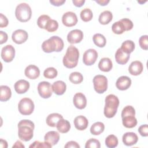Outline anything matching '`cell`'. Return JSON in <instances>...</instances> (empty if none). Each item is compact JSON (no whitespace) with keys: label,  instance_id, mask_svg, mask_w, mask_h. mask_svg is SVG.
Here are the masks:
<instances>
[{"label":"cell","instance_id":"1","mask_svg":"<svg viewBox=\"0 0 148 148\" xmlns=\"http://www.w3.org/2000/svg\"><path fill=\"white\" fill-rule=\"evenodd\" d=\"M18 135L24 142L30 140L34 136V123L29 120H22L18 123Z\"/></svg>","mask_w":148,"mask_h":148},{"label":"cell","instance_id":"2","mask_svg":"<svg viewBox=\"0 0 148 148\" xmlns=\"http://www.w3.org/2000/svg\"><path fill=\"white\" fill-rule=\"evenodd\" d=\"M64 46V42L60 37L53 36L43 42L42 49L44 52L47 53L54 51L60 52L63 49Z\"/></svg>","mask_w":148,"mask_h":148},{"label":"cell","instance_id":"3","mask_svg":"<svg viewBox=\"0 0 148 148\" xmlns=\"http://www.w3.org/2000/svg\"><path fill=\"white\" fill-rule=\"evenodd\" d=\"M79 58V50L74 46H69L62 59L64 65L67 68H73L76 67L78 63Z\"/></svg>","mask_w":148,"mask_h":148},{"label":"cell","instance_id":"4","mask_svg":"<svg viewBox=\"0 0 148 148\" xmlns=\"http://www.w3.org/2000/svg\"><path fill=\"white\" fill-rule=\"evenodd\" d=\"M105 105L103 113L107 118L113 117L117 113L119 105V99L117 96L109 94L105 98Z\"/></svg>","mask_w":148,"mask_h":148},{"label":"cell","instance_id":"5","mask_svg":"<svg viewBox=\"0 0 148 148\" xmlns=\"http://www.w3.org/2000/svg\"><path fill=\"white\" fill-rule=\"evenodd\" d=\"M135 110L131 105L125 106L121 112L122 123L123 125L128 128H132L137 124V120L135 117Z\"/></svg>","mask_w":148,"mask_h":148},{"label":"cell","instance_id":"6","mask_svg":"<svg viewBox=\"0 0 148 148\" xmlns=\"http://www.w3.org/2000/svg\"><path fill=\"white\" fill-rule=\"evenodd\" d=\"M16 18L20 22L25 23L29 21L32 16L31 7L26 3H21L16 6L15 10Z\"/></svg>","mask_w":148,"mask_h":148},{"label":"cell","instance_id":"7","mask_svg":"<svg viewBox=\"0 0 148 148\" xmlns=\"http://www.w3.org/2000/svg\"><path fill=\"white\" fill-rule=\"evenodd\" d=\"M35 105L32 100L28 98H22L18 104V109L23 115H30L34 112Z\"/></svg>","mask_w":148,"mask_h":148},{"label":"cell","instance_id":"8","mask_svg":"<svg viewBox=\"0 0 148 148\" xmlns=\"http://www.w3.org/2000/svg\"><path fill=\"white\" fill-rule=\"evenodd\" d=\"M93 84L95 91L98 94H102L108 88V79L106 76L97 75L93 78Z\"/></svg>","mask_w":148,"mask_h":148},{"label":"cell","instance_id":"9","mask_svg":"<svg viewBox=\"0 0 148 148\" xmlns=\"http://www.w3.org/2000/svg\"><path fill=\"white\" fill-rule=\"evenodd\" d=\"M38 91L39 95L43 98H50L53 93L52 85L46 81L40 82L38 85Z\"/></svg>","mask_w":148,"mask_h":148},{"label":"cell","instance_id":"10","mask_svg":"<svg viewBox=\"0 0 148 148\" xmlns=\"http://www.w3.org/2000/svg\"><path fill=\"white\" fill-rule=\"evenodd\" d=\"M98 58L97 51L93 49L87 50L83 56V62L87 66L93 65Z\"/></svg>","mask_w":148,"mask_h":148},{"label":"cell","instance_id":"11","mask_svg":"<svg viewBox=\"0 0 148 148\" xmlns=\"http://www.w3.org/2000/svg\"><path fill=\"white\" fill-rule=\"evenodd\" d=\"M1 58L6 62H10L13 61L15 56V49L10 45H8L2 49L1 53Z\"/></svg>","mask_w":148,"mask_h":148},{"label":"cell","instance_id":"12","mask_svg":"<svg viewBox=\"0 0 148 148\" xmlns=\"http://www.w3.org/2000/svg\"><path fill=\"white\" fill-rule=\"evenodd\" d=\"M77 21L76 14L72 12H67L65 13L62 17V22L63 24L68 27L75 25L77 24Z\"/></svg>","mask_w":148,"mask_h":148},{"label":"cell","instance_id":"13","mask_svg":"<svg viewBox=\"0 0 148 148\" xmlns=\"http://www.w3.org/2000/svg\"><path fill=\"white\" fill-rule=\"evenodd\" d=\"M28 38V33L23 29H18L14 31L12 35L13 41L16 44H22L24 43Z\"/></svg>","mask_w":148,"mask_h":148},{"label":"cell","instance_id":"14","mask_svg":"<svg viewBox=\"0 0 148 148\" xmlns=\"http://www.w3.org/2000/svg\"><path fill=\"white\" fill-rule=\"evenodd\" d=\"M83 32L78 29L71 31L67 35V40L71 44L80 43L83 38Z\"/></svg>","mask_w":148,"mask_h":148},{"label":"cell","instance_id":"15","mask_svg":"<svg viewBox=\"0 0 148 148\" xmlns=\"http://www.w3.org/2000/svg\"><path fill=\"white\" fill-rule=\"evenodd\" d=\"M74 106L79 109H83L86 108L87 105V99L86 96L82 92H77L74 95L73 98Z\"/></svg>","mask_w":148,"mask_h":148},{"label":"cell","instance_id":"16","mask_svg":"<svg viewBox=\"0 0 148 148\" xmlns=\"http://www.w3.org/2000/svg\"><path fill=\"white\" fill-rule=\"evenodd\" d=\"M131 85V79L127 76H122L119 77L116 83V86L119 90L124 91L127 90Z\"/></svg>","mask_w":148,"mask_h":148},{"label":"cell","instance_id":"17","mask_svg":"<svg viewBox=\"0 0 148 148\" xmlns=\"http://www.w3.org/2000/svg\"><path fill=\"white\" fill-rule=\"evenodd\" d=\"M25 75L30 79H35L40 75V70L39 68L35 65H29L26 67L24 71Z\"/></svg>","mask_w":148,"mask_h":148},{"label":"cell","instance_id":"18","mask_svg":"<svg viewBox=\"0 0 148 148\" xmlns=\"http://www.w3.org/2000/svg\"><path fill=\"white\" fill-rule=\"evenodd\" d=\"M122 140L125 145L127 146H131L137 143L138 140V137L135 133L128 132L123 135Z\"/></svg>","mask_w":148,"mask_h":148},{"label":"cell","instance_id":"19","mask_svg":"<svg viewBox=\"0 0 148 148\" xmlns=\"http://www.w3.org/2000/svg\"><path fill=\"white\" fill-rule=\"evenodd\" d=\"M73 123L75 128L77 130L83 131L87 128L88 125V121L85 116L80 115L75 118Z\"/></svg>","mask_w":148,"mask_h":148},{"label":"cell","instance_id":"20","mask_svg":"<svg viewBox=\"0 0 148 148\" xmlns=\"http://www.w3.org/2000/svg\"><path fill=\"white\" fill-rule=\"evenodd\" d=\"M29 86V83L28 81L21 79L15 83L14 88L17 93L21 94L26 92L28 90Z\"/></svg>","mask_w":148,"mask_h":148},{"label":"cell","instance_id":"21","mask_svg":"<svg viewBox=\"0 0 148 148\" xmlns=\"http://www.w3.org/2000/svg\"><path fill=\"white\" fill-rule=\"evenodd\" d=\"M143 69L142 63L139 61H134L131 63L128 67V71L132 75L138 76L140 75Z\"/></svg>","mask_w":148,"mask_h":148},{"label":"cell","instance_id":"22","mask_svg":"<svg viewBox=\"0 0 148 148\" xmlns=\"http://www.w3.org/2000/svg\"><path fill=\"white\" fill-rule=\"evenodd\" d=\"M59 139L60 134H58V132L54 131L47 132L44 136L45 142L50 144L51 146L56 145L59 141Z\"/></svg>","mask_w":148,"mask_h":148},{"label":"cell","instance_id":"23","mask_svg":"<svg viewBox=\"0 0 148 148\" xmlns=\"http://www.w3.org/2000/svg\"><path fill=\"white\" fill-rule=\"evenodd\" d=\"M130 57V54L124 53L121 48H119L115 53L116 61L120 64L124 65L128 62Z\"/></svg>","mask_w":148,"mask_h":148},{"label":"cell","instance_id":"24","mask_svg":"<svg viewBox=\"0 0 148 148\" xmlns=\"http://www.w3.org/2000/svg\"><path fill=\"white\" fill-rule=\"evenodd\" d=\"M53 91L58 95L64 94L66 89V86L65 82L62 80H57L53 83L52 84Z\"/></svg>","mask_w":148,"mask_h":148},{"label":"cell","instance_id":"25","mask_svg":"<svg viewBox=\"0 0 148 148\" xmlns=\"http://www.w3.org/2000/svg\"><path fill=\"white\" fill-rule=\"evenodd\" d=\"M112 61L108 57L101 58L98 63L99 69L103 72H109L112 69Z\"/></svg>","mask_w":148,"mask_h":148},{"label":"cell","instance_id":"26","mask_svg":"<svg viewBox=\"0 0 148 148\" xmlns=\"http://www.w3.org/2000/svg\"><path fill=\"white\" fill-rule=\"evenodd\" d=\"M63 117L61 114L57 113H53L51 114H50L46 118V124L49 127H56V125L58 123V121L62 119Z\"/></svg>","mask_w":148,"mask_h":148},{"label":"cell","instance_id":"27","mask_svg":"<svg viewBox=\"0 0 148 148\" xmlns=\"http://www.w3.org/2000/svg\"><path fill=\"white\" fill-rule=\"evenodd\" d=\"M56 127L60 132L64 134L68 132L69 131L71 128V124L68 120L62 118L58 121L56 125Z\"/></svg>","mask_w":148,"mask_h":148},{"label":"cell","instance_id":"28","mask_svg":"<svg viewBox=\"0 0 148 148\" xmlns=\"http://www.w3.org/2000/svg\"><path fill=\"white\" fill-rule=\"evenodd\" d=\"M0 101L4 102L8 101L12 96L10 88L7 86L2 85L0 86Z\"/></svg>","mask_w":148,"mask_h":148},{"label":"cell","instance_id":"29","mask_svg":"<svg viewBox=\"0 0 148 148\" xmlns=\"http://www.w3.org/2000/svg\"><path fill=\"white\" fill-rule=\"evenodd\" d=\"M113 18V14L109 10H105L102 12L98 18L99 22L103 25H106L109 24Z\"/></svg>","mask_w":148,"mask_h":148},{"label":"cell","instance_id":"30","mask_svg":"<svg viewBox=\"0 0 148 148\" xmlns=\"http://www.w3.org/2000/svg\"><path fill=\"white\" fill-rule=\"evenodd\" d=\"M105 130V125L103 123L98 121L94 123L90 128V132L94 135H98L102 133Z\"/></svg>","mask_w":148,"mask_h":148},{"label":"cell","instance_id":"31","mask_svg":"<svg viewBox=\"0 0 148 148\" xmlns=\"http://www.w3.org/2000/svg\"><path fill=\"white\" fill-rule=\"evenodd\" d=\"M120 48L124 53L130 54L135 49V43L132 40H127L123 42Z\"/></svg>","mask_w":148,"mask_h":148},{"label":"cell","instance_id":"32","mask_svg":"<svg viewBox=\"0 0 148 148\" xmlns=\"http://www.w3.org/2000/svg\"><path fill=\"white\" fill-rule=\"evenodd\" d=\"M92 40L94 44L99 47H103L106 43V39L105 37L99 33L94 35Z\"/></svg>","mask_w":148,"mask_h":148},{"label":"cell","instance_id":"33","mask_svg":"<svg viewBox=\"0 0 148 148\" xmlns=\"http://www.w3.org/2000/svg\"><path fill=\"white\" fill-rule=\"evenodd\" d=\"M69 79L71 83L77 84L81 83L83 82V76L80 72H73L70 74Z\"/></svg>","mask_w":148,"mask_h":148},{"label":"cell","instance_id":"34","mask_svg":"<svg viewBox=\"0 0 148 148\" xmlns=\"http://www.w3.org/2000/svg\"><path fill=\"white\" fill-rule=\"evenodd\" d=\"M118 143V139L114 135H109L105 139V145L109 148L116 147Z\"/></svg>","mask_w":148,"mask_h":148},{"label":"cell","instance_id":"35","mask_svg":"<svg viewBox=\"0 0 148 148\" xmlns=\"http://www.w3.org/2000/svg\"><path fill=\"white\" fill-rule=\"evenodd\" d=\"M80 18L84 22H88L92 20L93 13L91 9L89 8H85L80 12Z\"/></svg>","mask_w":148,"mask_h":148},{"label":"cell","instance_id":"36","mask_svg":"<svg viewBox=\"0 0 148 148\" xmlns=\"http://www.w3.org/2000/svg\"><path fill=\"white\" fill-rule=\"evenodd\" d=\"M112 30L114 34L119 35L122 34L124 31H125L124 24L120 20L113 24L112 26Z\"/></svg>","mask_w":148,"mask_h":148},{"label":"cell","instance_id":"37","mask_svg":"<svg viewBox=\"0 0 148 148\" xmlns=\"http://www.w3.org/2000/svg\"><path fill=\"white\" fill-rule=\"evenodd\" d=\"M58 28V22L53 19H50L47 21L45 29L49 32H53L56 31Z\"/></svg>","mask_w":148,"mask_h":148},{"label":"cell","instance_id":"38","mask_svg":"<svg viewBox=\"0 0 148 148\" xmlns=\"http://www.w3.org/2000/svg\"><path fill=\"white\" fill-rule=\"evenodd\" d=\"M57 69L53 67H49L43 72V76L47 79H54L57 77Z\"/></svg>","mask_w":148,"mask_h":148},{"label":"cell","instance_id":"39","mask_svg":"<svg viewBox=\"0 0 148 148\" xmlns=\"http://www.w3.org/2000/svg\"><path fill=\"white\" fill-rule=\"evenodd\" d=\"M50 19V17L48 15L43 14L40 16L37 20V24L38 27L40 28L45 29L47 21Z\"/></svg>","mask_w":148,"mask_h":148},{"label":"cell","instance_id":"40","mask_svg":"<svg viewBox=\"0 0 148 148\" xmlns=\"http://www.w3.org/2000/svg\"><path fill=\"white\" fill-rule=\"evenodd\" d=\"M101 144L98 140L95 138L88 139L85 145L86 148H100Z\"/></svg>","mask_w":148,"mask_h":148},{"label":"cell","instance_id":"41","mask_svg":"<svg viewBox=\"0 0 148 148\" xmlns=\"http://www.w3.org/2000/svg\"><path fill=\"white\" fill-rule=\"evenodd\" d=\"M147 38L148 36L147 35H145L141 36L139 39V44L140 47L145 50H147L148 49Z\"/></svg>","mask_w":148,"mask_h":148},{"label":"cell","instance_id":"42","mask_svg":"<svg viewBox=\"0 0 148 148\" xmlns=\"http://www.w3.org/2000/svg\"><path fill=\"white\" fill-rule=\"evenodd\" d=\"M51 145L46 142H39L38 140L35 141L33 143H32L29 147L30 148H38V147H51Z\"/></svg>","mask_w":148,"mask_h":148},{"label":"cell","instance_id":"43","mask_svg":"<svg viewBox=\"0 0 148 148\" xmlns=\"http://www.w3.org/2000/svg\"><path fill=\"white\" fill-rule=\"evenodd\" d=\"M120 21L121 22L123 23V24H124V27H125V31H130L131 29H132L133 28V23L132 21L130 20L129 18H122L121 20H120Z\"/></svg>","mask_w":148,"mask_h":148},{"label":"cell","instance_id":"44","mask_svg":"<svg viewBox=\"0 0 148 148\" xmlns=\"http://www.w3.org/2000/svg\"><path fill=\"white\" fill-rule=\"evenodd\" d=\"M138 132L141 136L146 137L148 136V125L147 124H143L140 125L138 128Z\"/></svg>","mask_w":148,"mask_h":148},{"label":"cell","instance_id":"45","mask_svg":"<svg viewBox=\"0 0 148 148\" xmlns=\"http://www.w3.org/2000/svg\"><path fill=\"white\" fill-rule=\"evenodd\" d=\"M8 20L7 17L2 13H0V27H6L8 25Z\"/></svg>","mask_w":148,"mask_h":148},{"label":"cell","instance_id":"46","mask_svg":"<svg viewBox=\"0 0 148 148\" xmlns=\"http://www.w3.org/2000/svg\"><path fill=\"white\" fill-rule=\"evenodd\" d=\"M8 39V34L2 31H0V44L2 45L5 42H6Z\"/></svg>","mask_w":148,"mask_h":148},{"label":"cell","instance_id":"47","mask_svg":"<svg viewBox=\"0 0 148 148\" xmlns=\"http://www.w3.org/2000/svg\"><path fill=\"white\" fill-rule=\"evenodd\" d=\"M65 148H69V147H75V148H79L80 146L75 141L71 140L69 142H68L66 145L64 146Z\"/></svg>","mask_w":148,"mask_h":148},{"label":"cell","instance_id":"48","mask_svg":"<svg viewBox=\"0 0 148 148\" xmlns=\"http://www.w3.org/2000/svg\"><path fill=\"white\" fill-rule=\"evenodd\" d=\"M65 2V0H50V3L53 6H60Z\"/></svg>","mask_w":148,"mask_h":148},{"label":"cell","instance_id":"49","mask_svg":"<svg viewBox=\"0 0 148 148\" xmlns=\"http://www.w3.org/2000/svg\"><path fill=\"white\" fill-rule=\"evenodd\" d=\"M72 2L75 6L80 8L85 3V0H73Z\"/></svg>","mask_w":148,"mask_h":148},{"label":"cell","instance_id":"50","mask_svg":"<svg viewBox=\"0 0 148 148\" xmlns=\"http://www.w3.org/2000/svg\"><path fill=\"white\" fill-rule=\"evenodd\" d=\"M95 2L101 6H105L109 3L110 1L109 0H97V1H95Z\"/></svg>","mask_w":148,"mask_h":148},{"label":"cell","instance_id":"51","mask_svg":"<svg viewBox=\"0 0 148 148\" xmlns=\"http://www.w3.org/2000/svg\"><path fill=\"white\" fill-rule=\"evenodd\" d=\"M24 145L20 141L17 140L15 142V143L13 145V147H21V148H24Z\"/></svg>","mask_w":148,"mask_h":148},{"label":"cell","instance_id":"52","mask_svg":"<svg viewBox=\"0 0 148 148\" xmlns=\"http://www.w3.org/2000/svg\"><path fill=\"white\" fill-rule=\"evenodd\" d=\"M1 147L3 148L8 147V143L5 140H3L2 139H1V142H0Z\"/></svg>","mask_w":148,"mask_h":148}]
</instances>
